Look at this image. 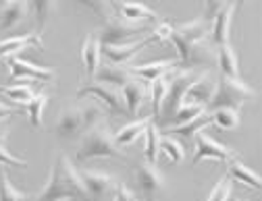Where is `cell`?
Here are the masks:
<instances>
[{
    "label": "cell",
    "instance_id": "6da1fadb",
    "mask_svg": "<svg viewBox=\"0 0 262 201\" xmlns=\"http://www.w3.org/2000/svg\"><path fill=\"white\" fill-rule=\"evenodd\" d=\"M36 201H90L79 172L67 154H58L52 162L50 177Z\"/></svg>",
    "mask_w": 262,
    "mask_h": 201
},
{
    "label": "cell",
    "instance_id": "7a4b0ae2",
    "mask_svg": "<svg viewBox=\"0 0 262 201\" xmlns=\"http://www.w3.org/2000/svg\"><path fill=\"white\" fill-rule=\"evenodd\" d=\"M98 158H127L123 147H119L115 141V133L102 120H98L94 127H90L83 133V139L77 147L79 162L98 160Z\"/></svg>",
    "mask_w": 262,
    "mask_h": 201
},
{
    "label": "cell",
    "instance_id": "3957f363",
    "mask_svg": "<svg viewBox=\"0 0 262 201\" xmlns=\"http://www.w3.org/2000/svg\"><path fill=\"white\" fill-rule=\"evenodd\" d=\"M104 116L102 108L98 106V102H85L79 106H69L60 110L58 120H56V135L60 137H75V135H83V133L94 127L98 120Z\"/></svg>",
    "mask_w": 262,
    "mask_h": 201
},
{
    "label": "cell",
    "instance_id": "277c9868",
    "mask_svg": "<svg viewBox=\"0 0 262 201\" xmlns=\"http://www.w3.org/2000/svg\"><path fill=\"white\" fill-rule=\"evenodd\" d=\"M256 91L242 79V77H223L216 81L214 95L210 97L208 106L216 108H239L248 99H254Z\"/></svg>",
    "mask_w": 262,
    "mask_h": 201
},
{
    "label": "cell",
    "instance_id": "5b68a950",
    "mask_svg": "<svg viewBox=\"0 0 262 201\" xmlns=\"http://www.w3.org/2000/svg\"><path fill=\"white\" fill-rule=\"evenodd\" d=\"M195 71H179L175 73L173 77H169V89H167V97L162 102V108H160V114L156 118V124L158 127H169L173 114L177 112V108L181 106L183 102V95L189 87V83L195 79Z\"/></svg>",
    "mask_w": 262,
    "mask_h": 201
},
{
    "label": "cell",
    "instance_id": "8992f818",
    "mask_svg": "<svg viewBox=\"0 0 262 201\" xmlns=\"http://www.w3.org/2000/svg\"><path fill=\"white\" fill-rule=\"evenodd\" d=\"M77 172L90 201H113V195L119 185L113 174L98 172V170H79V168Z\"/></svg>",
    "mask_w": 262,
    "mask_h": 201
},
{
    "label": "cell",
    "instance_id": "52a82bcc",
    "mask_svg": "<svg viewBox=\"0 0 262 201\" xmlns=\"http://www.w3.org/2000/svg\"><path fill=\"white\" fill-rule=\"evenodd\" d=\"M92 95L96 102L104 104L113 114H125V104H123V95H121V87L108 85V83H100V81H88L85 85L79 87L77 97H85Z\"/></svg>",
    "mask_w": 262,
    "mask_h": 201
},
{
    "label": "cell",
    "instance_id": "ba28073f",
    "mask_svg": "<svg viewBox=\"0 0 262 201\" xmlns=\"http://www.w3.org/2000/svg\"><path fill=\"white\" fill-rule=\"evenodd\" d=\"M146 33V27L144 25H138V23H127L119 17H113L111 21L104 23L102 31L98 33V40H100L102 46L106 44H129L131 38H142Z\"/></svg>",
    "mask_w": 262,
    "mask_h": 201
},
{
    "label": "cell",
    "instance_id": "9c48e42d",
    "mask_svg": "<svg viewBox=\"0 0 262 201\" xmlns=\"http://www.w3.org/2000/svg\"><path fill=\"white\" fill-rule=\"evenodd\" d=\"M136 181H138V187H140L146 201H158V197L162 195V191L167 187L162 172L156 168V164H150V162L138 164Z\"/></svg>",
    "mask_w": 262,
    "mask_h": 201
},
{
    "label": "cell",
    "instance_id": "30bf717a",
    "mask_svg": "<svg viewBox=\"0 0 262 201\" xmlns=\"http://www.w3.org/2000/svg\"><path fill=\"white\" fill-rule=\"evenodd\" d=\"M195 154L191 160V166H195L202 160H216V162H229L235 154L229 149L227 145H223L221 141H214L210 135H206L204 131L195 133Z\"/></svg>",
    "mask_w": 262,
    "mask_h": 201
},
{
    "label": "cell",
    "instance_id": "8fae6325",
    "mask_svg": "<svg viewBox=\"0 0 262 201\" xmlns=\"http://www.w3.org/2000/svg\"><path fill=\"white\" fill-rule=\"evenodd\" d=\"M113 11L119 15V19L127 21V23H150V21H158L160 15L150 9L146 3H138V0H108Z\"/></svg>",
    "mask_w": 262,
    "mask_h": 201
},
{
    "label": "cell",
    "instance_id": "7c38bea8",
    "mask_svg": "<svg viewBox=\"0 0 262 201\" xmlns=\"http://www.w3.org/2000/svg\"><path fill=\"white\" fill-rule=\"evenodd\" d=\"M150 44H154V40H152V36L148 33V36H144L140 42H131V44H106V46H102V54H104V58H108V62H113V64H127L134 56H138L144 48H148Z\"/></svg>",
    "mask_w": 262,
    "mask_h": 201
},
{
    "label": "cell",
    "instance_id": "4fadbf2b",
    "mask_svg": "<svg viewBox=\"0 0 262 201\" xmlns=\"http://www.w3.org/2000/svg\"><path fill=\"white\" fill-rule=\"evenodd\" d=\"M9 75L13 79H38V81H52L54 71L50 66H38L21 56H11L9 60Z\"/></svg>",
    "mask_w": 262,
    "mask_h": 201
},
{
    "label": "cell",
    "instance_id": "5bb4252c",
    "mask_svg": "<svg viewBox=\"0 0 262 201\" xmlns=\"http://www.w3.org/2000/svg\"><path fill=\"white\" fill-rule=\"evenodd\" d=\"M216 89V79L210 73H202V75H195V79L189 83L185 95H183V102L181 104H200V106H208L210 97L214 95Z\"/></svg>",
    "mask_w": 262,
    "mask_h": 201
},
{
    "label": "cell",
    "instance_id": "9a60e30c",
    "mask_svg": "<svg viewBox=\"0 0 262 201\" xmlns=\"http://www.w3.org/2000/svg\"><path fill=\"white\" fill-rule=\"evenodd\" d=\"M233 11H235V7H233L231 0H229V3L210 21V33H208V36H210V40H212V44L216 48L223 46V44H229V29H231Z\"/></svg>",
    "mask_w": 262,
    "mask_h": 201
},
{
    "label": "cell",
    "instance_id": "2e32d148",
    "mask_svg": "<svg viewBox=\"0 0 262 201\" xmlns=\"http://www.w3.org/2000/svg\"><path fill=\"white\" fill-rule=\"evenodd\" d=\"M177 69V64L173 60H156V62H146V64H138V66H129L131 75L136 79L144 81V83H152L160 77H167L169 73H173Z\"/></svg>",
    "mask_w": 262,
    "mask_h": 201
},
{
    "label": "cell",
    "instance_id": "e0dca14e",
    "mask_svg": "<svg viewBox=\"0 0 262 201\" xmlns=\"http://www.w3.org/2000/svg\"><path fill=\"white\" fill-rule=\"evenodd\" d=\"M102 44L98 40V33H88V38L81 44V64L88 73V79L92 81L98 66H100V58H102Z\"/></svg>",
    "mask_w": 262,
    "mask_h": 201
},
{
    "label": "cell",
    "instance_id": "ac0fdd59",
    "mask_svg": "<svg viewBox=\"0 0 262 201\" xmlns=\"http://www.w3.org/2000/svg\"><path fill=\"white\" fill-rule=\"evenodd\" d=\"M29 48H44L42 38L36 33H23V36H13L0 42V58H9V56H17V52H25Z\"/></svg>",
    "mask_w": 262,
    "mask_h": 201
},
{
    "label": "cell",
    "instance_id": "d6986e66",
    "mask_svg": "<svg viewBox=\"0 0 262 201\" xmlns=\"http://www.w3.org/2000/svg\"><path fill=\"white\" fill-rule=\"evenodd\" d=\"M146 85H148V83H144V81H140V79L134 77L129 83H125V85L121 87V95H123L125 110H127L131 116H136L138 110L142 108V104L146 102V93H148Z\"/></svg>",
    "mask_w": 262,
    "mask_h": 201
},
{
    "label": "cell",
    "instance_id": "ffe728a7",
    "mask_svg": "<svg viewBox=\"0 0 262 201\" xmlns=\"http://www.w3.org/2000/svg\"><path fill=\"white\" fill-rule=\"evenodd\" d=\"M131 79H134V75H131L129 66L106 62V64L98 66V71H96V75H94L92 81H100V83H108V85H115V87H123Z\"/></svg>",
    "mask_w": 262,
    "mask_h": 201
},
{
    "label": "cell",
    "instance_id": "44dd1931",
    "mask_svg": "<svg viewBox=\"0 0 262 201\" xmlns=\"http://www.w3.org/2000/svg\"><path fill=\"white\" fill-rule=\"evenodd\" d=\"M227 170H229V179L231 181H237L239 185H246L250 189H256L260 191L262 187V181H260V174L254 172V168H250L248 164H244L239 158H231L227 162Z\"/></svg>",
    "mask_w": 262,
    "mask_h": 201
},
{
    "label": "cell",
    "instance_id": "7402d4cb",
    "mask_svg": "<svg viewBox=\"0 0 262 201\" xmlns=\"http://www.w3.org/2000/svg\"><path fill=\"white\" fill-rule=\"evenodd\" d=\"M173 33H177V36L187 44H200V42H206V36L210 33V25L204 19H193L189 23L175 25Z\"/></svg>",
    "mask_w": 262,
    "mask_h": 201
},
{
    "label": "cell",
    "instance_id": "603a6c76",
    "mask_svg": "<svg viewBox=\"0 0 262 201\" xmlns=\"http://www.w3.org/2000/svg\"><path fill=\"white\" fill-rule=\"evenodd\" d=\"M150 120H152V118L146 116V118L131 120L129 124L121 127V129L115 133V141H117V145H119V147H127V145H131V143H136V141L144 135V133H146Z\"/></svg>",
    "mask_w": 262,
    "mask_h": 201
},
{
    "label": "cell",
    "instance_id": "cb8c5ba5",
    "mask_svg": "<svg viewBox=\"0 0 262 201\" xmlns=\"http://www.w3.org/2000/svg\"><path fill=\"white\" fill-rule=\"evenodd\" d=\"M216 60L223 77H239V56L231 44H223L216 50Z\"/></svg>",
    "mask_w": 262,
    "mask_h": 201
},
{
    "label": "cell",
    "instance_id": "d4e9b609",
    "mask_svg": "<svg viewBox=\"0 0 262 201\" xmlns=\"http://www.w3.org/2000/svg\"><path fill=\"white\" fill-rule=\"evenodd\" d=\"M27 7L31 13H34L38 36H42L46 25H48V19L52 17V13L56 9V0H27Z\"/></svg>",
    "mask_w": 262,
    "mask_h": 201
},
{
    "label": "cell",
    "instance_id": "484cf974",
    "mask_svg": "<svg viewBox=\"0 0 262 201\" xmlns=\"http://www.w3.org/2000/svg\"><path fill=\"white\" fill-rule=\"evenodd\" d=\"M27 13H29L27 0H19V3L7 5V9L0 13V29H13V27H17L19 23L25 21Z\"/></svg>",
    "mask_w": 262,
    "mask_h": 201
},
{
    "label": "cell",
    "instance_id": "4316f807",
    "mask_svg": "<svg viewBox=\"0 0 262 201\" xmlns=\"http://www.w3.org/2000/svg\"><path fill=\"white\" fill-rule=\"evenodd\" d=\"M210 116V124H214L221 131H233L239 127V108H216L212 112H208Z\"/></svg>",
    "mask_w": 262,
    "mask_h": 201
},
{
    "label": "cell",
    "instance_id": "83f0119b",
    "mask_svg": "<svg viewBox=\"0 0 262 201\" xmlns=\"http://www.w3.org/2000/svg\"><path fill=\"white\" fill-rule=\"evenodd\" d=\"M0 95L9 99L11 106L23 108L31 97L36 95V91L31 89L27 83H19V85H7V87H0Z\"/></svg>",
    "mask_w": 262,
    "mask_h": 201
},
{
    "label": "cell",
    "instance_id": "f1b7e54d",
    "mask_svg": "<svg viewBox=\"0 0 262 201\" xmlns=\"http://www.w3.org/2000/svg\"><path fill=\"white\" fill-rule=\"evenodd\" d=\"M206 124H210V116H208V112H204V114H200V116H195V118H191V120H187V122H183V124L169 127L167 135H177V137H185V139H189V137L195 135V133L204 131Z\"/></svg>",
    "mask_w": 262,
    "mask_h": 201
},
{
    "label": "cell",
    "instance_id": "f546056e",
    "mask_svg": "<svg viewBox=\"0 0 262 201\" xmlns=\"http://www.w3.org/2000/svg\"><path fill=\"white\" fill-rule=\"evenodd\" d=\"M144 137H146V145H144L146 162L156 164V160H158V152H160V139H162V135H160V127H158L154 120H150L146 133H144Z\"/></svg>",
    "mask_w": 262,
    "mask_h": 201
},
{
    "label": "cell",
    "instance_id": "4dcf8cb0",
    "mask_svg": "<svg viewBox=\"0 0 262 201\" xmlns=\"http://www.w3.org/2000/svg\"><path fill=\"white\" fill-rule=\"evenodd\" d=\"M46 104H48V95L46 93H36L23 106L27 110V116H29L31 127H36V129H42L44 127V110H46Z\"/></svg>",
    "mask_w": 262,
    "mask_h": 201
},
{
    "label": "cell",
    "instance_id": "1f68e13d",
    "mask_svg": "<svg viewBox=\"0 0 262 201\" xmlns=\"http://www.w3.org/2000/svg\"><path fill=\"white\" fill-rule=\"evenodd\" d=\"M171 164H181L185 158V147L175 139V137H162L160 139V152Z\"/></svg>",
    "mask_w": 262,
    "mask_h": 201
},
{
    "label": "cell",
    "instance_id": "d6a6232c",
    "mask_svg": "<svg viewBox=\"0 0 262 201\" xmlns=\"http://www.w3.org/2000/svg\"><path fill=\"white\" fill-rule=\"evenodd\" d=\"M27 199H29V195L15 189L9 174L0 168V201H27Z\"/></svg>",
    "mask_w": 262,
    "mask_h": 201
},
{
    "label": "cell",
    "instance_id": "836d02e7",
    "mask_svg": "<svg viewBox=\"0 0 262 201\" xmlns=\"http://www.w3.org/2000/svg\"><path fill=\"white\" fill-rule=\"evenodd\" d=\"M206 112V106H200V104H181L179 108H177V112L173 114V118H171V122H169V127L171 124H183V122H187V120H191V118H195V116H200V114H204Z\"/></svg>",
    "mask_w": 262,
    "mask_h": 201
},
{
    "label": "cell",
    "instance_id": "e575fe53",
    "mask_svg": "<svg viewBox=\"0 0 262 201\" xmlns=\"http://www.w3.org/2000/svg\"><path fill=\"white\" fill-rule=\"evenodd\" d=\"M167 89H169V75L152 81V108H154V118H158V114H160L162 102H165V97H167Z\"/></svg>",
    "mask_w": 262,
    "mask_h": 201
},
{
    "label": "cell",
    "instance_id": "d590c367",
    "mask_svg": "<svg viewBox=\"0 0 262 201\" xmlns=\"http://www.w3.org/2000/svg\"><path fill=\"white\" fill-rule=\"evenodd\" d=\"M73 3H77V5H81V7H88L92 13H96L100 19H104V23L115 17L113 7H111L108 0H73Z\"/></svg>",
    "mask_w": 262,
    "mask_h": 201
},
{
    "label": "cell",
    "instance_id": "8d00e7d4",
    "mask_svg": "<svg viewBox=\"0 0 262 201\" xmlns=\"http://www.w3.org/2000/svg\"><path fill=\"white\" fill-rule=\"evenodd\" d=\"M231 191H233L231 179H229V177H221L216 181V185L212 187V191L208 193L206 201H229V197H231Z\"/></svg>",
    "mask_w": 262,
    "mask_h": 201
},
{
    "label": "cell",
    "instance_id": "74e56055",
    "mask_svg": "<svg viewBox=\"0 0 262 201\" xmlns=\"http://www.w3.org/2000/svg\"><path fill=\"white\" fill-rule=\"evenodd\" d=\"M173 33V25L171 23H165V21H158V25L150 31V36L154 40V44H162V42H169Z\"/></svg>",
    "mask_w": 262,
    "mask_h": 201
},
{
    "label": "cell",
    "instance_id": "f35d334b",
    "mask_svg": "<svg viewBox=\"0 0 262 201\" xmlns=\"http://www.w3.org/2000/svg\"><path fill=\"white\" fill-rule=\"evenodd\" d=\"M0 164H5V166H21V168H25V166H27V162L17 158V156H13L7 145H0Z\"/></svg>",
    "mask_w": 262,
    "mask_h": 201
},
{
    "label": "cell",
    "instance_id": "ab89813d",
    "mask_svg": "<svg viewBox=\"0 0 262 201\" xmlns=\"http://www.w3.org/2000/svg\"><path fill=\"white\" fill-rule=\"evenodd\" d=\"M113 201H138V195L127 185H117V191L113 195Z\"/></svg>",
    "mask_w": 262,
    "mask_h": 201
},
{
    "label": "cell",
    "instance_id": "60d3db41",
    "mask_svg": "<svg viewBox=\"0 0 262 201\" xmlns=\"http://www.w3.org/2000/svg\"><path fill=\"white\" fill-rule=\"evenodd\" d=\"M19 110H21V108H17V106H11L9 102H3V99H0V120H5V118H11V116H15Z\"/></svg>",
    "mask_w": 262,
    "mask_h": 201
},
{
    "label": "cell",
    "instance_id": "b9f144b4",
    "mask_svg": "<svg viewBox=\"0 0 262 201\" xmlns=\"http://www.w3.org/2000/svg\"><path fill=\"white\" fill-rule=\"evenodd\" d=\"M7 139H9V129L0 124V145H7Z\"/></svg>",
    "mask_w": 262,
    "mask_h": 201
},
{
    "label": "cell",
    "instance_id": "7bdbcfd3",
    "mask_svg": "<svg viewBox=\"0 0 262 201\" xmlns=\"http://www.w3.org/2000/svg\"><path fill=\"white\" fill-rule=\"evenodd\" d=\"M248 3V0H235V3H233V7H237V9H242L244 5Z\"/></svg>",
    "mask_w": 262,
    "mask_h": 201
},
{
    "label": "cell",
    "instance_id": "ee69618b",
    "mask_svg": "<svg viewBox=\"0 0 262 201\" xmlns=\"http://www.w3.org/2000/svg\"><path fill=\"white\" fill-rule=\"evenodd\" d=\"M5 3H7V5H13V3H19V0H5Z\"/></svg>",
    "mask_w": 262,
    "mask_h": 201
},
{
    "label": "cell",
    "instance_id": "f6af8a7d",
    "mask_svg": "<svg viewBox=\"0 0 262 201\" xmlns=\"http://www.w3.org/2000/svg\"><path fill=\"white\" fill-rule=\"evenodd\" d=\"M237 201H244V199H237Z\"/></svg>",
    "mask_w": 262,
    "mask_h": 201
}]
</instances>
